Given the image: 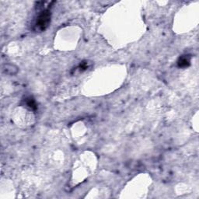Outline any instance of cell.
<instances>
[{"mask_svg": "<svg viewBox=\"0 0 199 199\" xmlns=\"http://www.w3.org/2000/svg\"><path fill=\"white\" fill-rule=\"evenodd\" d=\"M51 17V13L50 9L48 8L42 10L38 14L37 20L35 22L34 27L36 30L38 32L44 31L50 24Z\"/></svg>", "mask_w": 199, "mask_h": 199, "instance_id": "1", "label": "cell"}, {"mask_svg": "<svg viewBox=\"0 0 199 199\" xmlns=\"http://www.w3.org/2000/svg\"><path fill=\"white\" fill-rule=\"evenodd\" d=\"M177 66L179 68L188 67L191 65V56L189 55H182L177 60Z\"/></svg>", "mask_w": 199, "mask_h": 199, "instance_id": "2", "label": "cell"}, {"mask_svg": "<svg viewBox=\"0 0 199 199\" xmlns=\"http://www.w3.org/2000/svg\"><path fill=\"white\" fill-rule=\"evenodd\" d=\"M25 102H26L27 106L29 108H30L31 110L35 111V110L38 108V107H37V103H36L34 99L33 98V97H31V96H30V97L26 99Z\"/></svg>", "mask_w": 199, "mask_h": 199, "instance_id": "3", "label": "cell"}, {"mask_svg": "<svg viewBox=\"0 0 199 199\" xmlns=\"http://www.w3.org/2000/svg\"><path fill=\"white\" fill-rule=\"evenodd\" d=\"M6 72H7V73L9 74H15L17 72V68L15 67L14 65H7V69H6Z\"/></svg>", "mask_w": 199, "mask_h": 199, "instance_id": "4", "label": "cell"}, {"mask_svg": "<svg viewBox=\"0 0 199 199\" xmlns=\"http://www.w3.org/2000/svg\"><path fill=\"white\" fill-rule=\"evenodd\" d=\"M87 67H88V65H87V63L86 62H82L80 65V70H85V69H87Z\"/></svg>", "mask_w": 199, "mask_h": 199, "instance_id": "5", "label": "cell"}]
</instances>
